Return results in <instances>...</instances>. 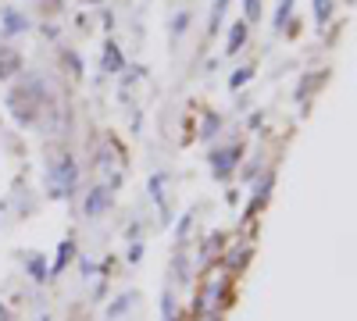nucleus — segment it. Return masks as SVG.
Wrapping results in <instances>:
<instances>
[{
    "label": "nucleus",
    "mask_w": 357,
    "mask_h": 321,
    "mask_svg": "<svg viewBox=\"0 0 357 321\" xmlns=\"http://www.w3.org/2000/svg\"><path fill=\"white\" fill-rule=\"evenodd\" d=\"M247 260H250V243H240L232 253H225L229 272H243V268H247Z\"/></svg>",
    "instance_id": "423d86ee"
},
{
    "label": "nucleus",
    "mask_w": 357,
    "mask_h": 321,
    "mask_svg": "<svg viewBox=\"0 0 357 321\" xmlns=\"http://www.w3.org/2000/svg\"><path fill=\"white\" fill-rule=\"evenodd\" d=\"M247 43V22H236V25H229V40H225V50L229 54H236Z\"/></svg>",
    "instance_id": "0eeeda50"
},
{
    "label": "nucleus",
    "mask_w": 357,
    "mask_h": 321,
    "mask_svg": "<svg viewBox=\"0 0 357 321\" xmlns=\"http://www.w3.org/2000/svg\"><path fill=\"white\" fill-rule=\"evenodd\" d=\"M40 321H50V314H43V318H40Z\"/></svg>",
    "instance_id": "4be33fe9"
},
{
    "label": "nucleus",
    "mask_w": 357,
    "mask_h": 321,
    "mask_svg": "<svg viewBox=\"0 0 357 321\" xmlns=\"http://www.w3.org/2000/svg\"><path fill=\"white\" fill-rule=\"evenodd\" d=\"M243 11H247V22H257L261 18V0H243Z\"/></svg>",
    "instance_id": "f3484780"
},
{
    "label": "nucleus",
    "mask_w": 357,
    "mask_h": 321,
    "mask_svg": "<svg viewBox=\"0 0 357 321\" xmlns=\"http://www.w3.org/2000/svg\"><path fill=\"white\" fill-rule=\"evenodd\" d=\"M243 157V147L236 143V147H229V150H215L211 154V171H215V179H229V171L236 168V161Z\"/></svg>",
    "instance_id": "f03ea898"
},
{
    "label": "nucleus",
    "mask_w": 357,
    "mask_h": 321,
    "mask_svg": "<svg viewBox=\"0 0 357 321\" xmlns=\"http://www.w3.org/2000/svg\"><path fill=\"white\" fill-rule=\"evenodd\" d=\"M132 300H136L132 293H122V297H118V300H114V304L107 307V318H122V314H126V311L132 307Z\"/></svg>",
    "instance_id": "9d476101"
},
{
    "label": "nucleus",
    "mask_w": 357,
    "mask_h": 321,
    "mask_svg": "<svg viewBox=\"0 0 357 321\" xmlns=\"http://www.w3.org/2000/svg\"><path fill=\"white\" fill-rule=\"evenodd\" d=\"M29 275H33V282H47L50 279V265H47V257H40V253H33L29 257Z\"/></svg>",
    "instance_id": "6e6552de"
},
{
    "label": "nucleus",
    "mask_w": 357,
    "mask_h": 321,
    "mask_svg": "<svg viewBox=\"0 0 357 321\" xmlns=\"http://www.w3.org/2000/svg\"><path fill=\"white\" fill-rule=\"evenodd\" d=\"M126 68V57H122V50H118L114 43H107L104 47V75H118Z\"/></svg>",
    "instance_id": "20e7f679"
},
{
    "label": "nucleus",
    "mask_w": 357,
    "mask_h": 321,
    "mask_svg": "<svg viewBox=\"0 0 357 321\" xmlns=\"http://www.w3.org/2000/svg\"><path fill=\"white\" fill-rule=\"evenodd\" d=\"M65 61H68V68H72L75 75H82V65H79V57H75V54H68V57H65Z\"/></svg>",
    "instance_id": "412c9836"
},
{
    "label": "nucleus",
    "mask_w": 357,
    "mask_h": 321,
    "mask_svg": "<svg viewBox=\"0 0 357 321\" xmlns=\"http://www.w3.org/2000/svg\"><path fill=\"white\" fill-rule=\"evenodd\" d=\"M151 196L165 208V175H151Z\"/></svg>",
    "instance_id": "f8f14e48"
},
{
    "label": "nucleus",
    "mask_w": 357,
    "mask_h": 321,
    "mask_svg": "<svg viewBox=\"0 0 357 321\" xmlns=\"http://www.w3.org/2000/svg\"><path fill=\"white\" fill-rule=\"evenodd\" d=\"M72 257H75V243H72V240H65V243H61V250H57V257L50 260V275H61V272L68 268V260H72Z\"/></svg>",
    "instance_id": "39448f33"
},
{
    "label": "nucleus",
    "mask_w": 357,
    "mask_h": 321,
    "mask_svg": "<svg viewBox=\"0 0 357 321\" xmlns=\"http://www.w3.org/2000/svg\"><path fill=\"white\" fill-rule=\"evenodd\" d=\"M72 189H75V164H72V157H61V161H57V168H54L50 196L65 200V196H72Z\"/></svg>",
    "instance_id": "f257e3e1"
},
{
    "label": "nucleus",
    "mask_w": 357,
    "mask_h": 321,
    "mask_svg": "<svg viewBox=\"0 0 357 321\" xmlns=\"http://www.w3.org/2000/svg\"><path fill=\"white\" fill-rule=\"evenodd\" d=\"M190 218H193V214H186L183 221H178V228H175V236H178V240H183V236H186V232H190Z\"/></svg>",
    "instance_id": "6ab92c4d"
},
{
    "label": "nucleus",
    "mask_w": 357,
    "mask_h": 321,
    "mask_svg": "<svg viewBox=\"0 0 357 321\" xmlns=\"http://www.w3.org/2000/svg\"><path fill=\"white\" fill-rule=\"evenodd\" d=\"M107 203H111V189L107 186H93L86 193V200H82V214L86 218H97L100 211H107Z\"/></svg>",
    "instance_id": "7ed1b4c3"
},
{
    "label": "nucleus",
    "mask_w": 357,
    "mask_h": 321,
    "mask_svg": "<svg viewBox=\"0 0 357 321\" xmlns=\"http://www.w3.org/2000/svg\"><path fill=\"white\" fill-rule=\"evenodd\" d=\"M139 257H143V243H132V246H129V260H132V265H136Z\"/></svg>",
    "instance_id": "aec40b11"
},
{
    "label": "nucleus",
    "mask_w": 357,
    "mask_h": 321,
    "mask_svg": "<svg viewBox=\"0 0 357 321\" xmlns=\"http://www.w3.org/2000/svg\"><path fill=\"white\" fill-rule=\"evenodd\" d=\"M329 15H333V0H314V18L329 22Z\"/></svg>",
    "instance_id": "2eb2a0df"
},
{
    "label": "nucleus",
    "mask_w": 357,
    "mask_h": 321,
    "mask_svg": "<svg viewBox=\"0 0 357 321\" xmlns=\"http://www.w3.org/2000/svg\"><path fill=\"white\" fill-rule=\"evenodd\" d=\"M289 11H293V0H279V11H275V29H286Z\"/></svg>",
    "instance_id": "4468645a"
},
{
    "label": "nucleus",
    "mask_w": 357,
    "mask_h": 321,
    "mask_svg": "<svg viewBox=\"0 0 357 321\" xmlns=\"http://www.w3.org/2000/svg\"><path fill=\"white\" fill-rule=\"evenodd\" d=\"M4 29H8V33H22V29H29V22H22V15L18 11H4Z\"/></svg>",
    "instance_id": "9b49d317"
},
{
    "label": "nucleus",
    "mask_w": 357,
    "mask_h": 321,
    "mask_svg": "<svg viewBox=\"0 0 357 321\" xmlns=\"http://www.w3.org/2000/svg\"><path fill=\"white\" fill-rule=\"evenodd\" d=\"M186 25H190V15H178V18H175V25H172V33L178 36V33H183Z\"/></svg>",
    "instance_id": "a211bd4d"
},
{
    "label": "nucleus",
    "mask_w": 357,
    "mask_h": 321,
    "mask_svg": "<svg viewBox=\"0 0 357 321\" xmlns=\"http://www.w3.org/2000/svg\"><path fill=\"white\" fill-rule=\"evenodd\" d=\"M225 11H229V0H215V8H211V22H207V29H211V33H218V29H222Z\"/></svg>",
    "instance_id": "1a4fd4ad"
},
{
    "label": "nucleus",
    "mask_w": 357,
    "mask_h": 321,
    "mask_svg": "<svg viewBox=\"0 0 357 321\" xmlns=\"http://www.w3.org/2000/svg\"><path fill=\"white\" fill-rule=\"evenodd\" d=\"M218 125H222L218 114H207V118H204V129H200V136H215V132H218Z\"/></svg>",
    "instance_id": "dca6fc26"
},
{
    "label": "nucleus",
    "mask_w": 357,
    "mask_h": 321,
    "mask_svg": "<svg viewBox=\"0 0 357 321\" xmlns=\"http://www.w3.org/2000/svg\"><path fill=\"white\" fill-rule=\"evenodd\" d=\"M250 75H254V68H240V72H232L229 90H240V86H247V82H250Z\"/></svg>",
    "instance_id": "ddd939ff"
}]
</instances>
